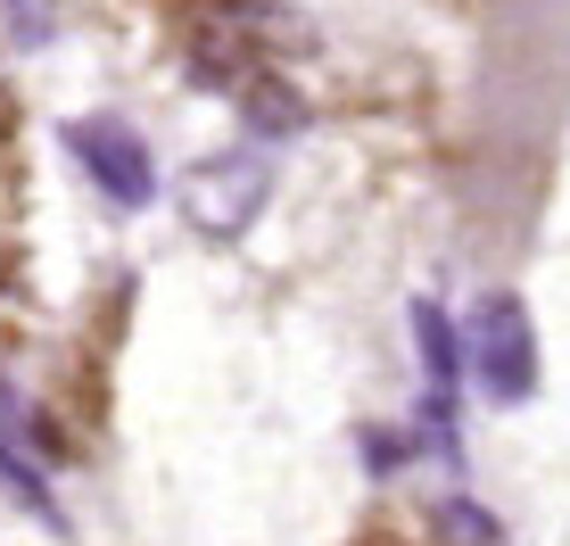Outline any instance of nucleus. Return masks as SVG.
<instances>
[{
	"label": "nucleus",
	"instance_id": "f257e3e1",
	"mask_svg": "<svg viewBox=\"0 0 570 546\" xmlns=\"http://www.w3.org/2000/svg\"><path fill=\"white\" fill-rule=\"evenodd\" d=\"M265 199H273V166H265V149H207L199 166L183 174V191H174V207H183V224L199 232V241H240L248 224L265 216Z\"/></svg>",
	"mask_w": 570,
	"mask_h": 546
},
{
	"label": "nucleus",
	"instance_id": "f03ea898",
	"mask_svg": "<svg viewBox=\"0 0 570 546\" xmlns=\"http://www.w3.org/2000/svg\"><path fill=\"white\" fill-rule=\"evenodd\" d=\"M67 149H75V166L91 174L100 199H116V207H149L157 199V158H149L141 125H125V116H75Z\"/></svg>",
	"mask_w": 570,
	"mask_h": 546
},
{
	"label": "nucleus",
	"instance_id": "7ed1b4c3",
	"mask_svg": "<svg viewBox=\"0 0 570 546\" xmlns=\"http://www.w3.org/2000/svg\"><path fill=\"white\" fill-rule=\"evenodd\" d=\"M471 373L497 406H521L538 389V331H529L521 299H488L480 323H471Z\"/></svg>",
	"mask_w": 570,
	"mask_h": 546
},
{
	"label": "nucleus",
	"instance_id": "20e7f679",
	"mask_svg": "<svg viewBox=\"0 0 570 546\" xmlns=\"http://www.w3.org/2000/svg\"><path fill=\"white\" fill-rule=\"evenodd\" d=\"M0 9H9L17 33H42V0H0Z\"/></svg>",
	"mask_w": 570,
	"mask_h": 546
},
{
	"label": "nucleus",
	"instance_id": "39448f33",
	"mask_svg": "<svg viewBox=\"0 0 570 546\" xmlns=\"http://www.w3.org/2000/svg\"><path fill=\"white\" fill-rule=\"evenodd\" d=\"M0 100H9V91H0Z\"/></svg>",
	"mask_w": 570,
	"mask_h": 546
}]
</instances>
